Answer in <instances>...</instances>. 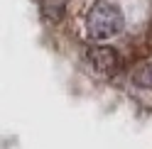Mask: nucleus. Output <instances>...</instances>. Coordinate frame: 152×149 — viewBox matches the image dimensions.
Wrapping results in <instances>:
<instances>
[{
  "label": "nucleus",
  "instance_id": "nucleus-1",
  "mask_svg": "<svg viewBox=\"0 0 152 149\" xmlns=\"http://www.w3.org/2000/svg\"><path fill=\"white\" fill-rule=\"evenodd\" d=\"M123 27H125L123 10L115 3H110V0H96L86 10V32L96 42L120 34Z\"/></svg>",
  "mask_w": 152,
  "mask_h": 149
},
{
  "label": "nucleus",
  "instance_id": "nucleus-2",
  "mask_svg": "<svg viewBox=\"0 0 152 149\" xmlns=\"http://www.w3.org/2000/svg\"><path fill=\"white\" fill-rule=\"evenodd\" d=\"M86 64L98 76H113L120 69V54L106 44H93L86 49Z\"/></svg>",
  "mask_w": 152,
  "mask_h": 149
},
{
  "label": "nucleus",
  "instance_id": "nucleus-3",
  "mask_svg": "<svg viewBox=\"0 0 152 149\" xmlns=\"http://www.w3.org/2000/svg\"><path fill=\"white\" fill-rule=\"evenodd\" d=\"M69 0H42L39 3V15L47 25H59L66 15Z\"/></svg>",
  "mask_w": 152,
  "mask_h": 149
},
{
  "label": "nucleus",
  "instance_id": "nucleus-4",
  "mask_svg": "<svg viewBox=\"0 0 152 149\" xmlns=\"http://www.w3.org/2000/svg\"><path fill=\"white\" fill-rule=\"evenodd\" d=\"M132 83L140 88H152V61H145L140 64L132 73Z\"/></svg>",
  "mask_w": 152,
  "mask_h": 149
}]
</instances>
